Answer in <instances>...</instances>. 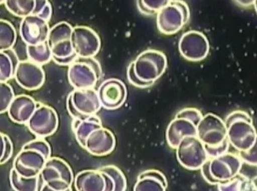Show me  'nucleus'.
<instances>
[{
	"label": "nucleus",
	"mask_w": 257,
	"mask_h": 191,
	"mask_svg": "<svg viewBox=\"0 0 257 191\" xmlns=\"http://www.w3.org/2000/svg\"><path fill=\"white\" fill-rule=\"evenodd\" d=\"M224 123L228 141L239 152L249 150L256 143L255 128L252 125L251 117L246 112H232Z\"/></svg>",
	"instance_id": "obj_1"
},
{
	"label": "nucleus",
	"mask_w": 257,
	"mask_h": 191,
	"mask_svg": "<svg viewBox=\"0 0 257 191\" xmlns=\"http://www.w3.org/2000/svg\"><path fill=\"white\" fill-rule=\"evenodd\" d=\"M101 66L93 58H77L69 66L68 80L75 89L93 88L102 76Z\"/></svg>",
	"instance_id": "obj_2"
},
{
	"label": "nucleus",
	"mask_w": 257,
	"mask_h": 191,
	"mask_svg": "<svg viewBox=\"0 0 257 191\" xmlns=\"http://www.w3.org/2000/svg\"><path fill=\"white\" fill-rule=\"evenodd\" d=\"M189 7L183 1H168L159 11L157 24L159 30L165 35L178 32L188 22Z\"/></svg>",
	"instance_id": "obj_3"
},
{
	"label": "nucleus",
	"mask_w": 257,
	"mask_h": 191,
	"mask_svg": "<svg viewBox=\"0 0 257 191\" xmlns=\"http://www.w3.org/2000/svg\"><path fill=\"white\" fill-rule=\"evenodd\" d=\"M133 62L136 75L145 82H155L164 73L167 66L164 54L153 49L144 51Z\"/></svg>",
	"instance_id": "obj_4"
},
{
	"label": "nucleus",
	"mask_w": 257,
	"mask_h": 191,
	"mask_svg": "<svg viewBox=\"0 0 257 191\" xmlns=\"http://www.w3.org/2000/svg\"><path fill=\"white\" fill-rule=\"evenodd\" d=\"M40 175L45 184L56 190H66L72 185V169L61 158L56 157L49 158Z\"/></svg>",
	"instance_id": "obj_5"
},
{
	"label": "nucleus",
	"mask_w": 257,
	"mask_h": 191,
	"mask_svg": "<svg viewBox=\"0 0 257 191\" xmlns=\"http://www.w3.org/2000/svg\"><path fill=\"white\" fill-rule=\"evenodd\" d=\"M176 150L178 162L187 169H200L209 159L204 145L196 136L185 137Z\"/></svg>",
	"instance_id": "obj_6"
},
{
	"label": "nucleus",
	"mask_w": 257,
	"mask_h": 191,
	"mask_svg": "<svg viewBox=\"0 0 257 191\" xmlns=\"http://www.w3.org/2000/svg\"><path fill=\"white\" fill-rule=\"evenodd\" d=\"M70 40L73 52L78 58H93L99 53L101 45L99 35L86 26L73 28Z\"/></svg>",
	"instance_id": "obj_7"
},
{
	"label": "nucleus",
	"mask_w": 257,
	"mask_h": 191,
	"mask_svg": "<svg viewBox=\"0 0 257 191\" xmlns=\"http://www.w3.org/2000/svg\"><path fill=\"white\" fill-rule=\"evenodd\" d=\"M27 125L31 133L38 138L44 139L57 131L59 118L53 108L38 103L37 109Z\"/></svg>",
	"instance_id": "obj_8"
},
{
	"label": "nucleus",
	"mask_w": 257,
	"mask_h": 191,
	"mask_svg": "<svg viewBox=\"0 0 257 191\" xmlns=\"http://www.w3.org/2000/svg\"><path fill=\"white\" fill-rule=\"evenodd\" d=\"M196 137L203 145L215 147L222 144L227 138V128L222 119L209 114L203 117L196 127Z\"/></svg>",
	"instance_id": "obj_9"
},
{
	"label": "nucleus",
	"mask_w": 257,
	"mask_h": 191,
	"mask_svg": "<svg viewBox=\"0 0 257 191\" xmlns=\"http://www.w3.org/2000/svg\"><path fill=\"white\" fill-rule=\"evenodd\" d=\"M72 30V26L66 22H60L50 29L47 43L52 58H64L75 54L70 40Z\"/></svg>",
	"instance_id": "obj_10"
},
{
	"label": "nucleus",
	"mask_w": 257,
	"mask_h": 191,
	"mask_svg": "<svg viewBox=\"0 0 257 191\" xmlns=\"http://www.w3.org/2000/svg\"><path fill=\"white\" fill-rule=\"evenodd\" d=\"M101 107L116 110L124 104L127 90L123 82L117 78H109L100 84L97 91Z\"/></svg>",
	"instance_id": "obj_11"
},
{
	"label": "nucleus",
	"mask_w": 257,
	"mask_h": 191,
	"mask_svg": "<svg viewBox=\"0 0 257 191\" xmlns=\"http://www.w3.org/2000/svg\"><path fill=\"white\" fill-rule=\"evenodd\" d=\"M50 29L48 22L31 15L22 19L20 35L28 46H35L47 42Z\"/></svg>",
	"instance_id": "obj_12"
},
{
	"label": "nucleus",
	"mask_w": 257,
	"mask_h": 191,
	"mask_svg": "<svg viewBox=\"0 0 257 191\" xmlns=\"http://www.w3.org/2000/svg\"><path fill=\"white\" fill-rule=\"evenodd\" d=\"M46 159L34 150L22 149L13 161V168L18 174L26 178L39 176Z\"/></svg>",
	"instance_id": "obj_13"
},
{
	"label": "nucleus",
	"mask_w": 257,
	"mask_h": 191,
	"mask_svg": "<svg viewBox=\"0 0 257 191\" xmlns=\"http://www.w3.org/2000/svg\"><path fill=\"white\" fill-rule=\"evenodd\" d=\"M242 166V161L238 155L226 152L211 159L210 171L214 179L223 183L240 174Z\"/></svg>",
	"instance_id": "obj_14"
},
{
	"label": "nucleus",
	"mask_w": 257,
	"mask_h": 191,
	"mask_svg": "<svg viewBox=\"0 0 257 191\" xmlns=\"http://www.w3.org/2000/svg\"><path fill=\"white\" fill-rule=\"evenodd\" d=\"M16 81L26 90H35L44 84L46 75L42 67L30 60L20 61L16 68Z\"/></svg>",
	"instance_id": "obj_15"
},
{
	"label": "nucleus",
	"mask_w": 257,
	"mask_h": 191,
	"mask_svg": "<svg viewBox=\"0 0 257 191\" xmlns=\"http://www.w3.org/2000/svg\"><path fill=\"white\" fill-rule=\"evenodd\" d=\"M115 138L112 132L103 127L96 129L85 141L84 149L95 156H104L113 152Z\"/></svg>",
	"instance_id": "obj_16"
},
{
	"label": "nucleus",
	"mask_w": 257,
	"mask_h": 191,
	"mask_svg": "<svg viewBox=\"0 0 257 191\" xmlns=\"http://www.w3.org/2000/svg\"><path fill=\"white\" fill-rule=\"evenodd\" d=\"M196 127L197 126L193 121L182 112H179L167 128L166 138L170 147L176 149L180 141L185 137L196 136Z\"/></svg>",
	"instance_id": "obj_17"
},
{
	"label": "nucleus",
	"mask_w": 257,
	"mask_h": 191,
	"mask_svg": "<svg viewBox=\"0 0 257 191\" xmlns=\"http://www.w3.org/2000/svg\"><path fill=\"white\" fill-rule=\"evenodd\" d=\"M70 95L75 109L82 116H94L101 109L97 91L93 88L75 89Z\"/></svg>",
	"instance_id": "obj_18"
},
{
	"label": "nucleus",
	"mask_w": 257,
	"mask_h": 191,
	"mask_svg": "<svg viewBox=\"0 0 257 191\" xmlns=\"http://www.w3.org/2000/svg\"><path fill=\"white\" fill-rule=\"evenodd\" d=\"M38 103L27 95L15 97L8 112L11 120L18 124H27L37 109Z\"/></svg>",
	"instance_id": "obj_19"
},
{
	"label": "nucleus",
	"mask_w": 257,
	"mask_h": 191,
	"mask_svg": "<svg viewBox=\"0 0 257 191\" xmlns=\"http://www.w3.org/2000/svg\"><path fill=\"white\" fill-rule=\"evenodd\" d=\"M167 178L163 173L148 170L139 175L134 191H167Z\"/></svg>",
	"instance_id": "obj_20"
},
{
	"label": "nucleus",
	"mask_w": 257,
	"mask_h": 191,
	"mask_svg": "<svg viewBox=\"0 0 257 191\" xmlns=\"http://www.w3.org/2000/svg\"><path fill=\"white\" fill-rule=\"evenodd\" d=\"M77 191H104L105 181L99 170H84L78 173L75 178Z\"/></svg>",
	"instance_id": "obj_21"
},
{
	"label": "nucleus",
	"mask_w": 257,
	"mask_h": 191,
	"mask_svg": "<svg viewBox=\"0 0 257 191\" xmlns=\"http://www.w3.org/2000/svg\"><path fill=\"white\" fill-rule=\"evenodd\" d=\"M76 140L80 147L84 148L85 141L89 134L95 130L102 127L101 120L94 115L86 117L82 120H73L71 125Z\"/></svg>",
	"instance_id": "obj_22"
},
{
	"label": "nucleus",
	"mask_w": 257,
	"mask_h": 191,
	"mask_svg": "<svg viewBox=\"0 0 257 191\" xmlns=\"http://www.w3.org/2000/svg\"><path fill=\"white\" fill-rule=\"evenodd\" d=\"M20 60L13 49L0 51V82H7L14 77Z\"/></svg>",
	"instance_id": "obj_23"
},
{
	"label": "nucleus",
	"mask_w": 257,
	"mask_h": 191,
	"mask_svg": "<svg viewBox=\"0 0 257 191\" xmlns=\"http://www.w3.org/2000/svg\"><path fill=\"white\" fill-rule=\"evenodd\" d=\"M10 179L15 191H40L44 184L40 175L26 178L18 174L13 168L10 171Z\"/></svg>",
	"instance_id": "obj_24"
},
{
	"label": "nucleus",
	"mask_w": 257,
	"mask_h": 191,
	"mask_svg": "<svg viewBox=\"0 0 257 191\" xmlns=\"http://www.w3.org/2000/svg\"><path fill=\"white\" fill-rule=\"evenodd\" d=\"M27 54L30 61L40 66L52 60V54L47 42L35 46H28Z\"/></svg>",
	"instance_id": "obj_25"
},
{
	"label": "nucleus",
	"mask_w": 257,
	"mask_h": 191,
	"mask_svg": "<svg viewBox=\"0 0 257 191\" xmlns=\"http://www.w3.org/2000/svg\"><path fill=\"white\" fill-rule=\"evenodd\" d=\"M17 40V31L7 20L0 19V51L13 49Z\"/></svg>",
	"instance_id": "obj_26"
},
{
	"label": "nucleus",
	"mask_w": 257,
	"mask_h": 191,
	"mask_svg": "<svg viewBox=\"0 0 257 191\" xmlns=\"http://www.w3.org/2000/svg\"><path fill=\"white\" fill-rule=\"evenodd\" d=\"M7 10L16 17L24 19L33 14L35 6V0H8L5 4Z\"/></svg>",
	"instance_id": "obj_27"
},
{
	"label": "nucleus",
	"mask_w": 257,
	"mask_h": 191,
	"mask_svg": "<svg viewBox=\"0 0 257 191\" xmlns=\"http://www.w3.org/2000/svg\"><path fill=\"white\" fill-rule=\"evenodd\" d=\"M99 171L108 174L113 179L114 191H126V179L123 173L119 168L114 165H106L100 167L98 169Z\"/></svg>",
	"instance_id": "obj_28"
},
{
	"label": "nucleus",
	"mask_w": 257,
	"mask_h": 191,
	"mask_svg": "<svg viewBox=\"0 0 257 191\" xmlns=\"http://www.w3.org/2000/svg\"><path fill=\"white\" fill-rule=\"evenodd\" d=\"M15 97L12 87L8 82H0V114L8 112Z\"/></svg>",
	"instance_id": "obj_29"
},
{
	"label": "nucleus",
	"mask_w": 257,
	"mask_h": 191,
	"mask_svg": "<svg viewBox=\"0 0 257 191\" xmlns=\"http://www.w3.org/2000/svg\"><path fill=\"white\" fill-rule=\"evenodd\" d=\"M22 149L34 150L41 153L46 160L51 158V148L50 144L44 139L37 138L31 141L26 143Z\"/></svg>",
	"instance_id": "obj_30"
},
{
	"label": "nucleus",
	"mask_w": 257,
	"mask_h": 191,
	"mask_svg": "<svg viewBox=\"0 0 257 191\" xmlns=\"http://www.w3.org/2000/svg\"><path fill=\"white\" fill-rule=\"evenodd\" d=\"M48 22L52 15V8L48 1H35L33 14Z\"/></svg>",
	"instance_id": "obj_31"
},
{
	"label": "nucleus",
	"mask_w": 257,
	"mask_h": 191,
	"mask_svg": "<svg viewBox=\"0 0 257 191\" xmlns=\"http://www.w3.org/2000/svg\"><path fill=\"white\" fill-rule=\"evenodd\" d=\"M244 177L240 174L229 181L218 184V191H242Z\"/></svg>",
	"instance_id": "obj_32"
},
{
	"label": "nucleus",
	"mask_w": 257,
	"mask_h": 191,
	"mask_svg": "<svg viewBox=\"0 0 257 191\" xmlns=\"http://www.w3.org/2000/svg\"><path fill=\"white\" fill-rule=\"evenodd\" d=\"M205 151L207 152L208 158L211 159L216 158L221 156L225 153L227 152L229 147V143L227 138L225 139L224 141L220 145L215 146V147H209V146L205 145Z\"/></svg>",
	"instance_id": "obj_33"
},
{
	"label": "nucleus",
	"mask_w": 257,
	"mask_h": 191,
	"mask_svg": "<svg viewBox=\"0 0 257 191\" xmlns=\"http://www.w3.org/2000/svg\"><path fill=\"white\" fill-rule=\"evenodd\" d=\"M127 76H128L130 83L138 87L144 88V87H151L154 84V82H153L143 81L138 77L134 71V62H132L129 65L128 70H127Z\"/></svg>",
	"instance_id": "obj_34"
},
{
	"label": "nucleus",
	"mask_w": 257,
	"mask_h": 191,
	"mask_svg": "<svg viewBox=\"0 0 257 191\" xmlns=\"http://www.w3.org/2000/svg\"><path fill=\"white\" fill-rule=\"evenodd\" d=\"M256 152V143H255L250 149L245 151L239 152L238 156L241 161L247 163L248 165L256 166L257 165Z\"/></svg>",
	"instance_id": "obj_35"
},
{
	"label": "nucleus",
	"mask_w": 257,
	"mask_h": 191,
	"mask_svg": "<svg viewBox=\"0 0 257 191\" xmlns=\"http://www.w3.org/2000/svg\"><path fill=\"white\" fill-rule=\"evenodd\" d=\"M210 162H211V159H209L203 164V165L200 168L201 173H202L203 178L205 179V180L208 183L211 184V185H218V184L222 183V182L214 179V177L212 176L211 171H210Z\"/></svg>",
	"instance_id": "obj_36"
},
{
	"label": "nucleus",
	"mask_w": 257,
	"mask_h": 191,
	"mask_svg": "<svg viewBox=\"0 0 257 191\" xmlns=\"http://www.w3.org/2000/svg\"><path fill=\"white\" fill-rule=\"evenodd\" d=\"M5 140L6 145L5 154H4V158L0 163V165H3L8 162L13 154V144L10 137L6 134H5Z\"/></svg>",
	"instance_id": "obj_37"
},
{
	"label": "nucleus",
	"mask_w": 257,
	"mask_h": 191,
	"mask_svg": "<svg viewBox=\"0 0 257 191\" xmlns=\"http://www.w3.org/2000/svg\"><path fill=\"white\" fill-rule=\"evenodd\" d=\"M66 105L69 114L72 117L73 120H82V119L86 118V117H88L82 116V115L79 114V112L77 111V110L75 109L74 106L73 105L70 94H69L68 99H67Z\"/></svg>",
	"instance_id": "obj_38"
},
{
	"label": "nucleus",
	"mask_w": 257,
	"mask_h": 191,
	"mask_svg": "<svg viewBox=\"0 0 257 191\" xmlns=\"http://www.w3.org/2000/svg\"><path fill=\"white\" fill-rule=\"evenodd\" d=\"M77 56L75 54L71 56H69L68 57L64 58H52V60L57 63V64L60 65V66H70L73 62H74L77 60Z\"/></svg>",
	"instance_id": "obj_39"
},
{
	"label": "nucleus",
	"mask_w": 257,
	"mask_h": 191,
	"mask_svg": "<svg viewBox=\"0 0 257 191\" xmlns=\"http://www.w3.org/2000/svg\"><path fill=\"white\" fill-rule=\"evenodd\" d=\"M102 176L104 177L105 181V188L104 191H114L115 186H114L113 179H111V177L109 176L108 174H105V173L103 172H102Z\"/></svg>",
	"instance_id": "obj_40"
},
{
	"label": "nucleus",
	"mask_w": 257,
	"mask_h": 191,
	"mask_svg": "<svg viewBox=\"0 0 257 191\" xmlns=\"http://www.w3.org/2000/svg\"><path fill=\"white\" fill-rule=\"evenodd\" d=\"M5 134L0 132V163L4 158L6 151Z\"/></svg>",
	"instance_id": "obj_41"
},
{
	"label": "nucleus",
	"mask_w": 257,
	"mask_h": 191,
	"mask_svg": "<svg viewBox=\"0 0 257 191\" xmlns=\"http://www.w3.org/2000/svg\"><path fill=\"white\" fill-rule=\"evenodd\" d=\"M40 191H58L54 189H53V188H51L48 185H46V184H44V185L42 186V187L41 188V189H40ZM63 191H73L72 188H69L68 189H67L66 190Z\"/></svg>",
	"instance_id": "obj_42"
},
{
	"label": "nucleus",
	"mask_w": 257,
	"mask_h": 191,
	"mask_svg": "<svg viewBox=\"0 0 257 191\" xmlns=\"http://www.w3.org/2000/svg\"><path fill=\"white\" fill-rule=\"evenodd\" d=\"M6 1H3V0H0V5H2V4H5Z\"/></svg>",
	"instance_id": "obj_43"
}]
</instances>
